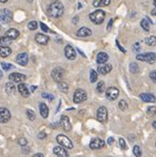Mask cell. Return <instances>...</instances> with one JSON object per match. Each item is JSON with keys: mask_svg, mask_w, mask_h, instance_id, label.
I'll return each mask as SVG.
<instances>
[{"mask_svg": "<svg viewBox=\"0 0 156 157\" xmlns=\"http://www.w3.org/2000/svg\"><path fill=\"white\" fill-rule=\"evenodd\" d=\"M145 42H146L147 46H155L156 45V37L155 36L147 37L146 39H145Z\"/></svg>", "mask_w": 156, "mask_h": 157, "instance_id": "obj_30", "label": "cell"}, {"mask_svg": "<svg viewBox=\"0 0 156 157\" xmlns=\"http://www.w3.org/2000/svg\"><path fill=\"white\" fill-rule=\"evenodd\" d=\"M89 146L92 149H100V148H103L105 146V142L100 138H94L93 140L90 142Z\"/></svg>", "mask_w": 156, "mask_h": 157, "instance_id": "obj_12", "label": "cell"}, {"mask_svg": "<svg viewBox=\"0 0 156 157\" xmlns=\"http://www.w3.org/2000/svg\"><path fill=\"white\" fill-rule=\"evenodd\" d=\"M116 44H117V47H118V48H119L120 50H122V52H126V50H125V49H124L123 47H122V46L119 45V42H118V41H116Z\"/></svg>", "mask_w": 156, "mask_h": 157, "instance_id": "obj_49", "label": "cell"}, {"mask_svg": "<svg viewBox=\"0 0 156 157\" xmlns=\"http://www.w3.org/2000/svg\"><path fill=\"white\" fill-rule=\"evenodd\" d=\"M2 78V71H1V70H0V79Z\"/></svg>", "mask_w": 156, "mask_h": 157, "instance_id": "obj_56", "label": "cell"}, {"mask_svg": "<svg viewBox=\"0 0 156 157\" xmlns=\"http://www.w3.org/2000/svg\"><path fill=\"white\" fill-rule=\"evenodd\" d=\"M111 65H108V63H102L100 66L98 67V73L102 74V75H107L108 73L111 71Z\"/></svg>", "mask_w": 156, "mask_h": 157, "instance_id": "obj_20", "label": "cell"}, {"mask_svg": "<svg viewBox=\"0 0 156 157\" xmlns=\"http://www.w3.org/2000/svg\"><path fill=\"white\" fill-rule=\"evenodd\" d=\"M1 67H2L3 70H9V69H12V68H14V66H12L11 63H1Z\"/></svg>", "mask_w": 156, "mask_h": 157, "instance_id": "obj_40", "label": "cell"}, {"mask_svg": "<svg viewBox=\"0 0 156 157\" xmlns=\"http://www.w3.org/2000/svg\"><path fill=\"white\" fill-rule=\"evenodd\" d=\"M53 1H57V0H53Z\"/></svg>", "mask_w": 156, "mask_h": 157, "instance_id": "obj_58", "label": "cell"}, {"mask_svg": "<svg viewBox=\"0 0 156 157\" xmlns=\"http://www.w3.org/2000/svg\"><path fill=\"white\" fill-rule=\"evenodd\" d=\"M111 25H113V20H109V22H108V27H107V30H109L111 28Z\"/></svg>", "mask_w": 156, "mask_h": 157, "instance_id": "obj_50", "label": "cell"}, {"mask_svg": "<svg viewBox=\"0 0 156 157\" xmlns=\"http://www.w3.org/2000/svg\"><path fill=\"white\" fill-rule=\"evenodd\" d=\"M57 143L60 146H63V147H65V148H68V149H72V148L74 147L72 140H70L67 136H65V135H58Z\"/></svg>", "mask_w": 156, "mask_h": 157, "instance_id": "obj_3", "label": "cell"}, {"mask_svg": "<svg viewBox=\"0 0 156 157\" xmlns=\"http://www.w3.org/2000/svg\"><path fill=\"white\" fill-rule=\"evenodd\" d=\"M12 20V12L9 9L0 10V22L2 24H9Z\"/></svg>", "mask_w": 156, "mask_h": 157, "instance_id": "obj_5", "label": "cell"}, {"mask_svg": "<svg viewBox=\"0 0 156 157\" xmlns=\"http://www.w3.org/2000/svg\"><path fill=\"white\" fill-rule=\"evenodd\" d=\"M40 28H41V29H42L44 31H45V33H48V31H49L48 27H47V26H46L45 24H42V22L40 24Z\"/></svg>", "mask_w": 156, "mask_h": 157, "instance_id": "obj_45", "label": "cell"}, {"mask_svg": "<svg viewBox=\"0 0 156 157\" xmlns=\"http://www.w3.org/2000/svg\"><path fill=\"white\" fill-rule=\"evenodd\" d=\"M153 127H154V129L156 130V121H154V123H153Z\"/></svg>", "mask_w": 156, "mask_h": 157, "instance_id": "obj_54", "label": "cell"}, {"mask_svg": "<svg viewBox=\"0 0 156 157\" xmlns=\"http://www.w3.org/2000/svg\"><path fill=\"white\" fill-rule=\"evenodd\" d=\"M87 99V94L86 91L83 90V89H77L74 94V103L76 104H80L84 103L85 100Z\"/></svg>", "mask_w": 156, "mask_h": 157, "instance_id": "obj_6", "label": "cell"}, {"mask_svg": "<svg viewBox=\"0 0 156 157\" xmlns=\"http://www.w3.org/2000/svg\"><path fill=\"white\" fill-rule=\"evenodd\" d=\"M26 114H27V117L29 118L30 121H35V119H36V114H35V112L31 110V109H27Z\"/></svg>", "mask_w": 156, "mask_h": 157, "instance_id": "obj_33", "label": "cell"}, {"mask_svg": "<svg viewBox=\"0 0 156 157\" xmlns=\"http://www.w3.org/2000/svg\"><path fill=\"white\" fill-rule=\"evenodd\" d=\"M97 63H99V65H102V63H106L108 60V55L106 54V52H99L98 55H97Z\"/></svg>", "mask_w": 156, "mask_h": 157, "instance_id": "obj_25", "label": "cell"}, {"mask_svg": "<svg viewBox=\"0 0 156 157\" xmlns=\"http://www.w3.org/2000/svg\"><path fill=\"white\" fill-rule=\"evenodd\" d=\"M136 59L141 61H146L148 63H154L156 60V56L154 52H147L144 55H137L136 56Z\"/></svg>", "mask_w": 156, "mask_h": 157, "instance_id": "obj_4", "label": "cell"}, {"mask_svg": "<svg viewBox=\"0 0 156 157\" xmlns=\"http://www.w3.org/2000/svg\"><path fill=\"white\" fill-rule=\"evenodd\" d=\"M11 54V49L8 46H1L0 45V57L6 58Z\"/></svg>", "mask_w": 156, "mask_h": 157, "instance_id": "obj_24", "label": "cell"}, {"mask_svg": "<svg viewBox=\"0 0 156 157\" xmlns=\"http://www.w3.org/2000/svg\"><path fill=\"white\" fill-rule=\"evenodd\" d=\"M11 41H12V39H10L9 37H7V36L0 37V44H3V45H8V44H10Z\"/></svg>", "mask_w": 156, "mask_h": 157, "instance_id": "obj_35", "label": "cell"}, {"mask_svg": "<svg viewBox=\"0 0 156 157\" xmlns=\"http://www.w3.org/2000/svg\"><path fill=\"white\" fill-rule=\"evenodd\" d=\"M35 40L40 45H47L49 41V37L47 35H44V33H37L36 37H35Z\"/></svg>", "mask_w": 156, "mask_h": 157, "instance_id": "obj_18", "label": "cell"}, {"mask_svg": "<svg viewBox=\"0 0 156 157\" xmlns=\"http://www.w3.org/2000/svg\"><path fill=\"white\" fill-rule=\"evenodd\" d=\"M138 65L136 63H132L131 65H129V70H131V73L132 74H136L138 73Z\"/></svg>", "mask_w": 156, "mask_h": 157, "instance_id": "obj_32", "label": "cell"}, {"mask_svg": "<svg viewBox=\"0 0 156 157\" xmlns=\"http://www.w3.org/2000/svg\"><path fill=\"white\" fill-rule=\"evenodd\" d=\"M147 115L150 116V117L156 116V106H150L147 108Z\"/></svg>", "mask_w": 156, "mask_h": 157, "instance_id": "obj_31", "label": "cell"}, {"mask_svg": "<svg viewBox=\"0 0 156 157\" xmlns=\"http://www.w3.org/2000/svg\"><path fill=\"white\" fill-rule=\"evenodd\" d=\"M28 28H29L30 30H36L37 28H38V22L35 20L30 21L29 24H28Z\"/></svg>", "mask_w": 156, "mask_h": 157, "instance_id": "obj_36", "label": "cell"}, {"mask_svg": "<svg viewBox=\"0 0 156 157\" xmlns=\"http://www.w3.org/2000/svg\"><path fill=\"white\" fill-rule=\"evenodd\" d=\"M154 6L156 7V0H154Z\"/></svg>", "mask_w": 156, "mask_h": 157, "instance_id": "obj_57", "label": "cell"}, {"mask_svg": "<svg viewBox=\"0 0 156 157\" xmlns=\"http://www.w3.org/2000/svg\"><path fill=\"white\" fill-rule=\"evenodd\" d=\"M60 125L63 127L64 129L66 130V132H69V130L72 129V124H70V121H69V118L67 116H61L60 118Z\"/></svg>", "mask_w": 156, "mask_h": 157, "instance_id": "obj_16", "label": "cell"}, {"mask_svg": "<svg viewBox=\"0 0 156 157\" xmlns=\"http://www.w3.org/2000/svg\"><path fill=\"white\" fill-rule=\"evenodd\" d=\"M118 106H119V109H122V110H126V109L128 108V105H127L126 100H120Z\"/></svg>", "mask_w": 156, "mask_h": 157, "instance_id": "obj_38", "label": "cell"}, {"mask_svg": "<svg viewBox=\"0 0 156 157\" xmlns=\"http://www.w3.org/2000/svg\"><path fill=\"white\" fill-rule=\"evenodd\" d=\"M133 49H134L135 52H138V50L141 49V46H139V42H136V44H134V46H133Z\"/></svg>", "mask_w": 156, "mask_h": 157, "instance_id": "obj_46", "label": "cell"}, {"mask_svg": "<svg viewBox=\"0 0 156 157\" xmlns=\"http://www.w3.org/2000/svg\"><path fill=\"white\" fill-rule=\"evenodd\" d=\"M41 96H42V98H46V99H48V100H54V96L53 95H50V94H47V93H42L41 94Z\"/></svg>", "mask_w": 156, "mask_h": 157, "instance_id": "obj_42", "label": "cell"}, {"mask_svg": "<svg viewBox=\"0 0 156 157\" xmlns=\"http://www.w3.org/2000/svg\"><path fill=\"white\" fill-rule=\"evenodd\" d=\"M111 3V0H94V7L99 8V7H106Z\"/></svg>", "mask_w": 156, "mask_h": 157, "instance_id": "obj_26", "label": "cell"}, {"mask_svg": "<svg viewBox=\"0 0 156 157\" xmlns=\"http://www.w3.org/2000/svg\"><path fill=\"white\" fill-rule=\"evenodd\" d=\"M118 142H119L120 148H122V149H124V151H126V149H127V145H126V142L124 140V138H119V140H118Z\"/></svg>", "mask_w": 156, "mask_h": 157, "instance_id": "obj_41", "label": "cell"}, {"mask_svg": "<svg viewBox=\"0 0 156 157\" xmlns=\"http://www.w3.org/2000/svg\"><path fill=\"white\" fill-rule=\"evenodd\" d=\"M97 80V73L96 70H90V82H95Z\"/></svg>", "mask_w": 156, "mask_h": 157, "instance_id": "obj_39", "label": "cell"}, {"mask_svg": "<svg viewBox=\"0 0 156 157\" xmlns=\"http://www.w3.org/2000/svg\"><path fill=\"white\" fill-rule=\"evenodd\" d=\"M141 99L145 103H155L156 98L153 94H150V93H143V94L139 95Z\"/></svg>", "mask_w": 156, "mask_h": 157, "instance_id": "obj_17", "label": "cell"}, {"mask_svg": "<svg viewBox=\"0 0 156 157\" xmlns=\"http://www.w3.org/2000/svg\"><path fill=\"white\" fill-rule=\"evenodd\" d=\"M9 79L12 82H22L27 79V76L24 75V74H19V73H12L9 75Z\"/></svg>", "mask_w": 156, "mask_h": 157, "instance_id": "obj_11", "label": "cell"}, {"mask_svg": "<svg viewBox=\"0 0 156 157\" xmlns=\"http://www.w3.org/2000/svg\"><path fill=\"white\" fill-rule=\"evenodd\" d=\"M51 77L54 79L55 82H61L63 78L65 77V70L63 68H60V67H57V68H55L53 71H51Z\"/></svg>", "mask_w": 156, "mask_h": 157, "instance_id": "obj_7", "label": "cell"}, {"mask_svg": "<svg viewBox=\"0 0 156 157\" xmlns=\"http://www.w3.org/2000/svg\"><path fill=\"white\" fill-rule=\"evenodd\" d=\"M7 1H8V0H0V2H3V3L7 2Z\"/></svg>", "mask_w": 156, "mask_h": 157, "instance_id": "obj_55", "label": "cell"}, {"mask_svg": "<svg viewBox=\"0 0 156 157\" xmlns=\"http://www.w3.org/2000/svg\"><path fill=\"white\" fill-rule=\"evenodd\" d=\"M19 31L17 30V29H15V28H11V29H8V30L6 31V35L5 36H7V37H9L10 39H12V40H15V39H17L19 37Z\"/></svg>", "mask_w": 156, "mask_h": 157, "instance_id": "obj_21", "label": "cell"}, {"mask_svg": "<svg viewBox=\"0 0 156 157\" xmlns=\"http://www.w3.org/2000/svg\"><path fill=\"white\" fill-rule=\"evenodd\" d=\"M5 88H6V93L7 94H9V95H12L16 91L15 85L12 84V82H7L6 86H5Z\"/></svg>", "mask_w": 156, "mask_h": 157, "instance_id": "obj_27", "label": "cell"}, {"mask_svg": "<svg viewBox=\"0 0 156 157\" xmlns=\"http://www.w3.org/2000/svg\"><path fill=\"white\" fill-rule=\"evenodd\" d=\"M36 86H31V87H30V91H35L36 90Z\"/></svg>", "mask_w": 156, "mask_h": 157, "instance_id": "obj_52", "label": "cell"}, {"mask_svg": "<svg viewBox=\"0 0 156 157\" xmlns=\"http://www.w3.org/2000/svg\"><path fill=\"white\" fill-rule=\"evenodd\" d=\"M65 56L68 58L69 60H74V59L76 58L75 49L72 48L70 45H67L66 47H65Z\"/></svg>", "mask_w": 156, "mask_h": 157, "instance_id": "obj_13", "label": "cell"}, {"mask_svg": "<svg viewBox=\"0 0 156 157\" xmlns=\"http://www.w3.org/2000/svg\"><path fill=\"white\" fill-rule=\"evenodd\" d=\"M150 20L148 18H146V19H143V20L141 21V26H142V28L144 29L145 31H148L150 29Z\"/></svg>", "mask_w": 156, "mask_h": 157, "instance_id": "obj_28", "label": "cell"}, {"mask_svg": "<svg viewBox=\"0 0 156 157\" xmlns=\"http://www.w3.org/2000/svg\"><path fill=\"white\" fill-rule=\"evenodd\" d=\"M18 91H19V94L21 95L22 97H29V95H30V91H29V89L27 88V86L25 84H22V82H20V84L18 85Z\"/></svg>", "mask_w": 156, "mask_h": 157, "instance_id": "obj_19", "label": "cell"}, {"mask_svg": "<svg viewBox=\"0 0 156 157\" xmlns=\"http://www.w3.org/2000/svg\"><path fill=\"white\" fill-rule=\"evenodd\" d=\"M16 61H17L20 66H27L28 55L26 54V52H21V54L17 55V57H16Z\"/></svg>", "mask_w": 156, "mask_h": 157, "instance_id": "obj_14", "label": "cell"}, {"mask_svg": "<svg viewBox=\"0 0 156 157\" xmlns=\"http://www.w3.org/2000/svg\"><path fill=\"white\" fill-rule=\"evenodd\" d=\"M97 91H98V93H103V91H105V82H98V85H97Z\"/></svg>", "mask_w": 156, "mask_h": 157, "instance_id": "obj_37", "label": "cell"}, {"mask_svg": "<svg viewBox=\"0 0 156 157\" xmlns=\"http://www.w3.org/2000/svg\"><path fill=\"white\" fill-rule=\"evenodd\" d=\"M18 143L20 144L21 146H26V145H27V140H26L25 138H19Z\"/></svg>", "mask_w": 156, "mask_h": 157, "instance_id": "obj_44", "label": "cell"}, {"mask_svg": "<svg viewBox=\"0 0 156 157\" xmlns=\"http://www.w3.org/2000/svg\"><path fill=\"white\" fill-rule=\"evenodd\" d=\"M64 5L59 1H55L54 3H51L50 6L48 7V9H47V12H48V15L53 18H59L61 16L64 15Z\"/></svg>", "mask_w": 156, "mask_h": 157, "instance_id": "obj_1", "label": "cell"}, {"mask_svg": "<svg viewBox=\"0 0 156 157\" xmlns=\"http://www.w3.org/2000/svg\"><path fill=\"white\" fill-rule=\"evenodd\" d=\"M58 88H59V89L63 91V93H67V91H68L69 86H68V84H67V82H58Z\"/></svg>", "mask_w": 156, "mask_h": 157, "instance_id": "obj_29", "label": "cell"}, {"mask_svg": "<svg viewBox=\"0 0 156 157\" xmlns=\"http://www.w3.org/2000/svg\"><path fill=\"white\" fill-rule=\"evenodd\" d=\"M54 154H56V156L58 157H69V154L67 153L66 148L63 146H56L54 147Z\"/></svg>", "mask_w": 156, "mask_h": 157, "instance_id": "obj_15", "label": "cell"}, {"mask_svg": "<svg viewBox=\"0 0 156 157\" xmlns=\"http://www.w3.org/2000/svg\"><path fill=\"white\" fill-rule=\"evenodd\" d=\"M105 17H106V13L105 11H103V10H96V11L92 12L89 15V19L93 21L94 24L96 25H100L104 22L105 20Z\"/></svg>", "mask_w": 156, "mask_h": 157, "instance_id": "obj_2", "label": "cell"}, {"mask_svg": "<svg viewBox=\"0 0 156 157\" xmlns=\"http://www.w3.org/2000/svg\"><path fill=\"white\" fill-rule=\"evenodd\" d=\"M108 118V113H107V108L102 106V107H99L98 110H97V119L99 121H102V123H105L107 121Z\"/></svg>", "mask_w": 156, "mask_h": 157, "instance_id": "obj_9", "label": "cell"}, {"mask_svg": "<svg viewBox=\"0 0 156 157\" xmlns=\"http://www.w3.org/2000/svg\"><path fill=\"white\" fill-rule=\"evenodd\" d=\"M152 15H153V16H156V8H155V9L152 10Z\"/></svg>", "mask_w": 156, "mask_h": 157, "instance_id": "obj_53", "label": "cell"}, {"mask_svg": "<svg viewBox=\"0 0 156 157\" xmlns=\"http://www.w3.org/2000/svg\"><path fill=\"white\" fill-rule=\"evenodd\" d=\"M39 110H40V115L44 118H47L49 115V109L48 106L46 105L45 103H40L39 104Z\"/></svg>", "mask_w": 156, "mask_h": 157, "instance_id": "obj_23", "label": "cell"}, {"mask_svg": "<svg viewBox=\"0 0 156 157\" xmlns=\"http://www.w3.org/2000/svg\"><path fill=\"white\" fill-rule=\"evenodd\" d=\"M92 30H90L89 28L87 27H83L80 29H78L77 30V36L78 37H89L92 36Z\"/></svg>", "mask_w": 156, "mask_h": 157, "instance_id": "obj_22", "label": "cell"}, {"mask_svg": "<svg viewBox=\"0 0 156 157\" xmlns=\"http://www.w3.org/2000/svg\"><path fill=\"white\" fill-rule=\"evenodd\" d=\"M118 95H119V90L116 87H109L106 90V97L109 100H115L118 97Z\"/></svg>", "mask_w": 156, "mask_h": 157, "instance_id": "obj_10", "label": "cell"}, {"mask_svg": "<svg viewBox=\"0 0 156 157\" xmlns=\"http://www.w3.org/2000/svg\"><path fill=\"white\" fill-rule=\"evenodd\" d=\"M150 78L152 79V80H153L154 82H156V70H153V71H150Z\"/></svg>", "mask_w": 156, "mask_h": 157, "instance_id": "obj_43", "label": "cell"}, {"mask_svg": "<svg viewBox=\"0 0 156 157\" xmlns=\"http://www.w3.org/2000/svg\"><path fill=\"white\" fill-rule=\"evenodd\" d=\"M11 118V114L7 108L5 107H0V123H8L9 119Z\"/></svg>", "mask_w": 156, "mask_h": 157, "instance_id": "obj_8", "label": "cell"}, {"mask_svg": "<svg viewBox=\"0 0 156 157\" xmlns=\"http://www.w3.org/2000/svg\"><path fill=\"white\" fill-rule=\"evenodd\" d=\"M33 157H45V156H44V155H42L41 153H38V154H35V155H33Z\"/></svg>", "mask_w": 156, "mask_h": 157, "instance_id": "obj_51", "label": "cell"}, {"mask_svg": "<svg viewBox=\"0 0 156 157\" xmlns=\"http://www.w3.org/2000/svg\"><path fill=\"white\" fill-rule=\"evenodd\" d=\"M133 153H134V155H135L136 157H142V149L139 146H134V148H133Z\"/></svg>", "mask_w": 156, "mask_h": 157, "instance_id": "obj_34", "label": "cell"}, {"mask_svg": "<svg viewBox=\"0 0 156 157\" xmlns=\"http://www.w3.org/2000/svg\"><path fill=\"white\" fill-rule=\"evenodd\" d=\"M113 143H114V138H113V137H109V138H108V140H107V144H108V145H111Z\"/></svg>", "mask_w": 156, "mask_h": 157, "instance_id": "obj_48", "label": "cell"}, {"mask_svg": "<svg viewBox=\"0 0 156 157\" xmlns=\"http://www.w3.org/2000/svg\"><path fill=\"white\" fill-rule=\"evenodd\" d=\"M46 137V133H44V132H41V133H39L38 135V138L39 139H44Z\"/></svg>", "mask_w": 156, "mask_h": 157, "instance_id": "obj_47", "label": "cell"}]
</instances>
